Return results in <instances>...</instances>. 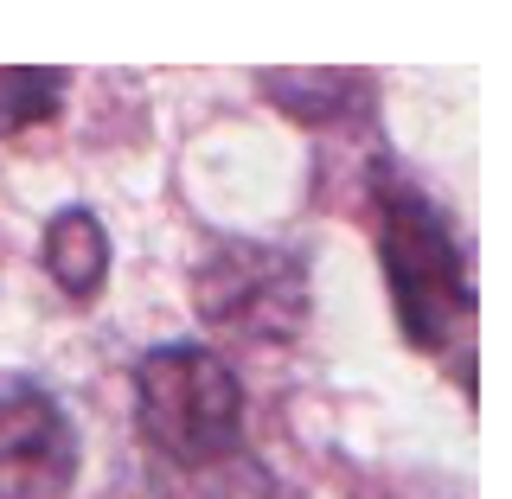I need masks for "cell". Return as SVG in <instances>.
I'll return each mask as SVG.
<instances>
[{"label": "cell", "instance_id": "1", "mask_svg": "<svg viewBox=\"0 0 512 499\" xmlns=\"http://www.w3.org/2000/svg\"><path fill=\"white\" fill-rule=\"evenodd\" d=\"M378 205V263L391 282V308L410 346L448 352L461 333H474V288L468 263H461L455 224L436 212L423 186H410L404 173L384 167L372 186Z\"/></svg>", "mask_w": 512, "mask_h": 499}, {"label": "cell", "instance_id": "2", "mask_svg": "<svg viewBox=\"0 0 512 499\" xmlns=\"http://www.w3.org/2000/svg\"><path fill=\"white\" fill-rule=\"evenodd\" d=\"M135 429L173 468H212L244 436V384L212 346H154L135 365Z\"/></svg>", "mask_w": 512, "mask_h": 499}, {"label": "cell", "instance_id": "3", "mask_svg": "<svg viewBox=\"0 0 512 499\" xmlns=\"http://www.w3.org/2000/svg\"><path fill=\"white\" fill-rule=\"evenodd\" d=\"M192 308L218 340L295 346L308 327V263L263 237H224L192 263Z\"/></svg>", "mask_w": 512, "mask_h": 499}, {"label": "cell", "instance_id": "4", "mask_svg": "<svg viewBox=\"0 0 512 499\" xmlns=\"http://www.w3.org/2000/svg\"><path fill=\"white\" fill-rule=\"evenodd\" d=\"M77 480V429L39 384L0 391V499H64Z\"/></svg>", "mask_w": 512, "mask_h": 499}, {"label": "cell", "instance_id": "5", "mask_svg": "<svg viewBox=\"0 0 512 499\" xmlns=\"http://www.w3.org/2000/svg\"><path fill=\"white\" fill-rule=\"evenodd\" d=\"M256 84L301 128H340L372 116V77L365 71H263Z\"/></svg>", "mask_w": 512, "mask_h": 499}, {"label": "cell", "instance_id": "6", "mask_svg": "<svg viewBox=\"0 0 512 499\" xmlns=\"http://www.w3.org/2000/svg\"><path fill=\"white\" fill-rule=\"evenodd\" d=\"M39 256H45V276H52L71 301H90L96 288L109 282V231L84 212V205H71V212H58L45 224Z\"/></svg>", "mask_w": 512, "mask_h": 499}, {"label": "cell", "instance_id": "7", "mask_svg": "<svg viewBox=\"0 0 512 499\" xmlns=\"http://www.w3.org/2000/svg\"><path fill=\"white\" fill-rule=\"evenodd\" d=\"M64 109V71H0V135L58 122Z\"/></svg>", "mask_w": 512, "mask_h": 499}, {"label": "cell", "instance_id": "8", "mask_svg": "<svg viewBox=\"0 0 512 499\" xmlns=\"http://www.w3.org/2000/svg\"><path fill=\"white\" fill-rule=\"evenodd\" d=\"M365 499H410V493H365Z\"/></svg>", "mask_w": 512, "mask_h": 499}]
</instances>
